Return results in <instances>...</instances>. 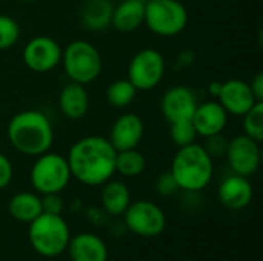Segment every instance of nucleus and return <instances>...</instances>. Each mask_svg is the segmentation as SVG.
<instances>
[{"label": "nucleus", "instance_id": "f8f14e48", "mask_svg": "<svg viewBox=\"0 0 263 261\" xmlns=\"http://www.w3.org/2000/svg\"><path fill=\"white\" fill-rule=\"evenodd\" d=\"M197 105L199 103L194 92L188 86L177 85L163 94L160 109L168 123H176L182 120H191Z\"/></svg>", "mask_w": 263, "mask_h": 261}, {"label": "nucleus", "instance_id": "393cba45", "mask_svg": "<svg viewBox=\"0 0 263 261\" xmlns=\"http://www.w3.org/2000/svg\"><path fill=\"white\" fill-rule=\"evenodd\" d=\"M243 134L250 138L262 143L263 142V102H257L243 115Z\"/></svg>", "mask_w": 263, "mask_h": 261}, {"label": "nucleus", "instance_id": "9b49d317", "mask_svg": "<svg viewBox=\"0 0 263 261\" xmlns=\"http://www.w3.org/2000/svg\"><path fill=\"white\" fill-rule=\"evenodd\" d=\"M22 58L26 68L34 72H49L62 62L60 45L48 35L32 37L23 48Z\"/></svg>", "mask_w": 263, "mask_h": 261}, {"label": "nucleus", "instance_id": "f03ea898", "mask_svg": "<svg viewBox=\"0 0 263 261\" xmlns=\"http://www.w3.org/2000/svg\"><path fill=\"white\" fill-rule=\"evenodd\" d=\"M6 134L11 146L29 157L48 152L54 143V128L49 118L37 109L17 112L8 123Z\"/></svg>", "mask_w": 263, "mask_h": 261}, {"label": "nucleus", "instance_id": "4be33fe9", "mask_svg": "<svg viewBox=\"0 0 263 261\" xmlns=\"http://www.w3.org/2000/svg\"><path fill=\"white\" fill-rule=\"evenodd\" d=\"M8 211L14 220L29 225L32 220H35L43 212L42 198L34 192H26V191L18 192L11 197Z\"/></svg>", "mask_w": 263, "mask_h": 261}, {"label": "nucleus", "instance_id": "dca6fc26", "mask_svg": "<svg viewBox=\"0 0 263 261\" xmlns=\"http://www.w3.org/2000/svg\"><path fill=\"white\" fill-rule=\"evenodd\" d=\"M253 186L248 177H242L237 174L225 178L219 186V200L220 203L233 211H239L247 208L253 200Z\"/></svg>", "mask_w": 263, "mask_h": 261}, {"label": "nucleus", "instance_id": "aec40b11", "mask_svg": "<svg viewBox=\"0 0 263 261\" xmlns=\"http://www.w3.org/2000/svg\"><path fill=\"white\" fill-rule=\"evenodd\" d=\"M112 0H85L79 17L82 25L89 31H103L111 26L114 5Z\"/></svg>", "mask_w": 263, "mask_h": 261}, {"label": "nucleus", "instance_id": "423d86ee", "mask_svg": "<svg viewBox=\"0 0 263 261\" xmlns=\"http://www.w3.org/2000/svg\"><path fill=\"white\" fill-rule=\"evenodd\" d=\"M190 20L186 6L180 0H146L145 20L146 28L160 37H174L180 34Z\"/></svg>", "mask_w": 263, "mask_h": 261}, {"label": "nucleus", "instance_id": "6ab92c4d", "mask_svg": "<svg viewBox=\"0 0 263 261\" xmlns=\"http://www.w3.org/2000/svg\"><path fill=\"white\" fill-rule=\"evenodd\" d=\"M145 20L143 0H122L112 9L111 26L120 32H133Z\"/></svg>", "mask_w": 263, "mask_h": 261}, {"label": "nucleus", "instance_id": "0eeeda50", "mask_svg": "<svg viewBox=\"0 0 263 261\" xmlns=\"http://www.w3.org/2000/svg\"><path fill=\"white\" fill-rule=\"evenodd\" d=\"M29 177L32 188L42 195L60 194L72 178L66 157L49 151L37 157Z\"/></svg>", "mask_w": 263, "mask_h": 261}, {"label": "nucleus", "instance_id": "7c9ffc66", "mask_svg": "<svg viewBox=\"0 0 263 261\" xmlns=\"http://www.w3.org/2000/svg\"><path fill=\"white\" fill-rule=\"evenodd\" d=\"M12 174H14V169H12L11 160L5 154L0 152V189H5L11 183Z\"/></svg>", "mask_w": 263, "mask_h": 261}, {"label": "nucleus", "instance_id": "39448f33", "mask_svg": "<svg viewBox=\"0 0 263 261\" xmlns=\"http://www.w3.org/2000/svg\"><path fill=\"white\" fill-rule=\"evenodd\" d=\"M63 69L69 82L80 85H89L102 72L103 63L99 49L86 40H74L62 49Z\"/></svg>", "mask_w": 263, "mask_h": 261}, {"label": "nucleus", "instance_id": "2eb2a0df", "mask_svg": "<svg viewBox=\"0 0 263 261\" xmlns=\"http://www.w3.org/2000/svg\"><path fill=\"white\" fill-rule=\"evenodd\" d=\"M191 122L199 137L208 138L222 134L228 125V112L217 100H208L197 105Z\"/></svg>", "mask_w": 263, "mask_h": 261}, {"label": "nucleus", "instance_id": "c85d7f7f", "mask_svg": "<svg viewBox=\"0 0 263 261\" xmlns=\"http://www.w3.org/2000/svg\"><path fill=\"white\" fill-rule=\"evenodd\" d=\"M156 191H157L160 195H163V197H170V195H173L174 192L179 191V186H177L176 180L173 178L171 172H163V174H160V177H159L157 182H156Z\"/></svg>", "mask_w": 263, "mask_h": 261}, {"label": "nucleus", "instance_id": "a211bd4d", "mask_svg": "<svg viewBox=\"0 0 263 261\" xmlns=\"http://www.w3.org/2000/svg\"><path fill=\"white\" fill-rule=\"evenodd\" d=\"M59 109L69 120H80L88 114L89 95L85 85L69 82L59 94Z\"/></svg>", "mask_w": 263, "mask_h": 261}, {"label": "nucleus", "instance_id": "ddd939ff", "mask_svg": "<svg viewBox=\"0 0 263 261\" xmlns=\"http://www.w3.org/2000/svg\"><path fill=\"white\" fill-rule=\"evenodd\" d=\"M145 134L143 120L133 112L119 115L109 131V143L116 151L134 149L139 146Z\"/></svg>", "mask_w": 263, "mask_h": 261}, {"label": "nucleus", "instance_id": "2f4dec72", "mask_svg": "<svg viewBox=\"0 0 263 261\" xmlns=\"http://www.w3.org/2000/svg\"><path fill=\"white\" fill-rule=\"evenodd\" d=\"M250 88H251V92L254 95V98L257 102H263V74L262 72H257L254 75V78L251 80L250 83Z\"/></svg>", "mask_w": 263, "mask_h": 261}, {"label": "nucleus", "instance_id": "f3484780", "mask_svg": "<svg viewBox=\"0 0 263 261\" xmlns=\"http://www.w3.org/2000/svg\"><path fill=\"white\" fill-rule=\"evenodd\" d=\"M71 261H108V246L105 242L89 232L79 234L69 238L66 248Z\"/></svg>", "mask_w": 263, "mask_h": 261}, {"label": "nucleus", "instance_id": "7ed1b4c3", "mask_svg": "<svg viewBox=\"0 0 263 261\" xmlns=\"http://www.w3.org/2000/svg\"><path fill=\"white\" fill-rule=\"evenodd\" d=\"M170 172L179 189L199 192L211 183L214 174V162L203 145L194 142L191 145L177 148V152L171 162Z\"/></svg>", "mask_w": 263, "mask_h": 261}, {"label": "nucleus", "instance_id": "f257e3e1", "mask_svg": "<svg viewBox=\"0 0 263 261\" xmlns=\"http://www.w3.org/2000/svg\"><path fill=\"white\" fill-rule=\"evenodd\" d=\"M116 155L108 138L83 137L71 146L66 157L71 177L86 186H102L116 174Z\"/></svg>", "mask_w": 263, "mask_h": 261}, {"label": "nucleus", "instance_id": "c756f323", "mask_svg": "<svg viewBox=\"0 0 263 261\" xmlns=\"http://www.w3.org/2000/svg\"><path fill=\"white\" fill-rule=\"evenodd\" d=\"M42 198V209L46 214H62L63 202L59 194H45Z\"/></svg>", "mask_w": 263, "mask_h": 261}, {"label": "nucleus", "instance_id": "5701e85b", "mask_svg": "<svg viewBox=\"0 0 263 261\" xmlns=\"http://www.w3.org/2000/svg\"><path fill=\"white\" fill-rule=\"evenodd\" d=\"M146 168V158L145 155L137 151V148L134 149H126V151H117L116 155V172L120 174L122 177H137L140 174H143Z\"/></svg>", "mask_w": 263, "mask_h": 261}, {"label": "nucleus", "instance_id": "b1692460", "mask_svg": "<svg viewBox=\"0 0 263 261\" xmlns=\"http://www.w3.org/2000/svg\"><path fill=\"white\" fill-rule=\"evenodd\" d=\"M137 89L128 78H120L106 88V100L114 108H126L136 98Z\"/></svg>", "mask_w": 263, "mask_h": 261}, {"label": "nucleus", "instance_id": "9d476101", "mask_svg": "<svg viewBox=\"0 0 263 261\" xmlns=\"http://www.w3.org/2000/svg\"><path fill=\"white\" fill-rule=\"evenodd\" d=\"M225 157L228 160L233 174L242 177H251L257 172L262 162L260 143L250 138L245 134L237 135L228 142Z\"/></svg>", "mask_w": 263, "mask_h": 261}, {"label": "nucleus", "instance_id": "72a5a7b5", "mask_svg": "<svg viewBox=\"0 0 263 261\" xmlns=\"http://www.w3.org/2000/svg\"><path fill=\"white\" fill-rule=\"evenodd\" d=\"M18 2H23V3H32V2H37V0H18Z\"/></svg>", "mask_w": 263, "mask_h": 261}, {"label": "nucleus", "instance_id": "bb28decb", "mask_svg": "<svg viewBox=\"0 0 263 261\" xmlns=\"http://www.w3.org/2000/svg\"><path fill=\"white\" fill-rule=\"evenodd\" d=\"M20 38V25L15 18L0 14V51L12 48Z\"/></svg>", "mask_w": 263, "mask_h": 261}, {"label": "nucleus", "instance_id": "412c9836", "mask_svg": "<svg viewBox=\"0 0 263 261\" xmlns=\"http://www.w3.org/2000/svg\"><path fill=\"white\" fill-rule=\"evenodd\" d=\"M100 202H102L103 209L109 215H112V217L123 215L125 211L128 209L129 203H131L129 188L123 182L111 178L102 185Z\"/></svg>", "mask_w": 263, "mask_h": 261}, {"label": "nucleus", "instance_id": "20e7f679", "mask_svg": "<svg viewBox=\"0 0 263 261\" xmlns=\"http://www.w3.org/2000/svg\"><path fill=\"white\" fill-rule=\"evenodd\" d=\"M28 237L32 249L39 255L54 258L66 251L71 234L69 226L62 214L42 212L29 223Z\"/></svg>", "mask_w": 263, "mask_h": 261}, {"label": "nucleus", "instance_id": "cd10ccee", "mask_svg": "<svg viewBox=\"0 0 263 261\" xmlns=\"http://www.w3.org/2000/svg\"><path fill=\"white\" fill-rule=\"evenodd\" d=\"M203 148L206 149V152L211 155V158H219V157H223L227 154V148H228V140L222 135V134H217V135H213V137H208L206 138V143L203 145Z\"/></svg>", "mask_w": 263, "mask_h": 261}, {"label": "nucleus", "instance_id": "473e14b6", "mask_svg": "<svg viewBox=\"0 0 263 261\" xmlns=\"http://www.w3.org/2000/svg\"><path fill=\"white\" fill-rule=\"evenodd\" d=\"M220 86H222V83H220V82H213V83H210V86H208V91H210L211 97H214V98H217V97H219Z\"/></svg>", "mask_w": 263, "mask_h": 261}, {"label": "nucleus", "instance_id": "a878e982", "mask_svg": "<svg viewBox=\"0 0 263 261\" xmlns=\"http://www.w3.org/2000/svg\"><path fill=\"white\" fill-rule=\"evenodd\" d=\"M170 125H171L170 126V137H171V142L177 148L191 145L199 137L191 120H182V122H176V123H170Z\"/></svg>", "mask_w": 263, "mask_h": 261}, {"label": "nucleus", "instance_id": "4468645a", "mask_svg": "<svg viewBox=\"0 0 263 261\" xmlns=\"http://www.w3.org/2000/svg\"><path fill=\"white\" fill-rule=\"evenodd\" d=\"M217 102L223 106L228 115L240 117L257 103L251 92L250 83L239 78H230L222 83Z\"/></svg>", "mask_w": 263, "mask_h": 261}, {"label": "nucleus", "instance_id": "1a4fd4ad", "mask_svg": "<svg viewBox=\"0 0 263 261\" xmlns=\"http://www.w3.org/2000/svg\"><path fill=\"white\" fill-rule=\"evenodd\" d=\"M125 225L128 229L140 237H157L165 231L166 215L160 206L149 200H139L129 203L128 209L123 214Z\"/></svg>", "mask_w": 263, "mask_h": 261}, {"label": "nucleus", "instance_id": "6e6552de", "mask_svg": "<svg viewBox=\"0 0 263 261\" xmlns=\"http://www.w3.org/2000/svg\"><path fill=\"white\" fill-rule=\"evenodd\" d=\"M165 69L163 55L154 48H143L133 55L126 78L137 91H151L162 82Z\"/></svg>", "mask_w": 263, "mask_h": 261}]
</instances>
